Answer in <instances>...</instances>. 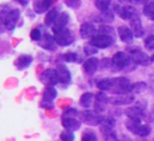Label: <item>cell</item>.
I'll list each match as a JSON object with an SVG mask.
<instances>
[{
  "label": "cell",
  "mask_w": 154,
  "mask_h": 141,
  "mask_svg": "<svg viewBox=\"0 0 154 141\" xmlns=\"http://www.w3.org/2000/svg\"><path fill=\"white\" fill-rule=\"evenodd\" d=\"M114 124H115V121L111 117L105 118L103 123L100 124V132L105 141H116L117 135L113 128Z\"/></svg>",
  "instance_id": "cell-1"
},
{
  "label": "cell",
  "mask_w": 154,
  "mask_h": 141,
  "mask_svg": "<svg viewBox=\"0 0 154 141\" xmlns=\"http://www.w3.org/2000/svg\"><path fill=\"white\" fill-rule=\"evenodd\" d=\"M79 118L84 123L88 124L90 126H96L103 123L105 118L100 115L97 111H90L87 110L82 113H79Z\"/></svg>",
  "instance_id": "cell-2"
},
{
  "label": "cell",
  "mask_w": 154,
  "mask_h": 141,
  "mask_svg": "<svg viewBox=\"0 0 154 141\" xmlns=\"http://www.w3.org/2000/svg\"><path fill=\"white\" fill-rule=\"evenodd\" d=\"M131 82L126 77L113 78V86L111 92L116 95H127L131 92Z\"/></svg>",
  "instance_id": "cell-3"
},
{
  "label": "cell",
  "mask_w": 154,
  "mask_h": 141,
  "mask_svg": "<svg viewBox=\"0 0 154 141\" xmlns=\"http://www.w3.org/2000/svg\"><path fill=\"white\" fill-rule=\"evenodd\" d=\"M54 39L60 46H68L74 41V35L68 28H61L54 32Z\"/></svg>",
  "instance_id": "cell-4"
},
{
  "label": "cell",
  "mask_w": 154,
  "mask_h": 141,
  "mask_svg": "<svg viewBox=\"0 0 154 141\" xmlns=\"http://www.w3.org/2000/svg\"><path fill=\"white\" fill-rule=\"evenodd\" d=\"M20 17V11L17 9L11 10L10 12H8L5 15L2 16V21L3 24L5 26L7 30L9 31H13L16 26L18 19Z\"/></svg>",
  "instance_id": "cell-5"
},
{
  "label": "cell",
  "mask_w": 154,
  "mask_h": 141,
  "mask_svg": "<svg viewBox=\"0 0 154 141\" xmlns=\"http://www.w3.org/2000/svg\"><path fill=\"white\" fill-rule=\"evenodd\" d=\"M114 42V38L111 36H106V35H96L93 38H91L90 44L95 46L96 49H106L109 47L110 45H112V43Z\"/></svg>",
  "instance_id": "cell-6"
},
{
  "label": "cell",
  "mask_w": 154,
  "mask_h": 141,
  "mask_svg": "<svg viewBox=\"0 0 154 141\" xmlns=\"http://www.w3.org/2000/svg\"><path fill=\"white\" fill-rule=\"evenodd\" d=\"M131 57L128 56L126 53L124 52H118V53L114 54V56L112 57L111 61H112V66L115 68V70H124L127 65L130 62Z\"/></svg>",
  "instance_id": "cell-7"
},
{
  "label": "cell",
  "mask_w": 154,
  "mask_h": 141,
  "mask_svg": "<svg viewBox=\"0 0 154 141\" xmlns=\"http://www.w3.org/2000/svg\"><path fill=\"white\" fill-rule=\"evenodd\" d=\"M40 81L43 84H45L47 86H54L55 84H57L59 82L58 79V75L56 70L53 68H48L41 74L40 76Z\"/></svg>",
  "instance_id": "cell-8"
},
{
  "label": "cell",
  "mask_w": 154,
  "mask_h": 141,
  "mask_svg": "<svg viewBox=\"0 0 154 141\" xmlns=\"http://www.w3.org/2000/svg\"><path fill=\"white\" fill-rule=\"evenodd\" d=\"M131 59L133 60V62L136 64H141V65H147L149 62H151V60L149 59V57L147 56V54L143 53L141 50H139L138 47L132 50L131 51Z\"/></svg>",
  "instance_id": "cell-9"
},
{
  "label": "cell",
  "mask_w": 154,
  "mask_h": 141,
  "mask_svg": "<svg viewBox=\"0 0 154 141\" xmlns=\"http://www.w3.org/2000/svg\"><path fill=\"white\" fill-rule=\"evenodd\" d=\"M130 26H131V30H132L133 34L135 37H143V28L141 26V21L139 16L136 13L131 17L130 19Z\"/></svg>",
  "instance_id": "cell-10"
},
{
  "label": "cell",
  "mask_w": 154,
  "mask_h": 141,
  "mask_svg": "<svg viewBox=\"0 0 154 141\" xmlns=\"http://www.w3.org/2000/svg\"><path fill=\"white\" fill-rule=\"evenodd\" d=\"M96 33H98V32H97L95 26L90 23V22H86V23H82V26H80L79 34L82 38H84V39L93 38L94 36H96Z\"/></svg>",
  "instance_id": "cell-11"
},
{
  "label": "cell",
  "mask_w": 154,
  "mask_h": 141,
  "mask_svg": "<svg viewBox=\"0 0 154 141\" xmlns=\"http://www.w3.org/2000/svg\"><path fill=\"white\" fill-rule=\"evenodd\" d=\"M61 123L66 130H71V132L79 130L80 126H82V121H79L74 117H62Z\"/></svg>",
  "instance_id": "cell-12"
},
{
  "label": "cell",
  "mask_w": 154,
  "mask_h": 141,
  "mask_svg": "<svg viewBox=\"0 0 154 141\" xmlns=\"http://www.w3.org/2000/svg\"><path fill=\"white\" fill-rule=\"evenodd\" d=\"M126 115L128 116L129 119H136L140 120L143 118H145V109L138 106V105H135V106H130L125 111Z\"/></svg>",
  "instance_id": "cell-13"
},
{
  "label": "cell",
  "mask_w": 154,
  "mask_h": 141,
  "mask_svg": "<svg viewBox=\"0 0 154 141\" xmlns=\"http://www.w3.org/2000/svg\"><path fill=\"white\" fill-rule=\"evenodd\" d=\"M118 36H119L120 40L125 43H132L133 38H134V34H133L132 30L126 26H122L118 28L117 30Z\"/></svg>",
  "instance_id": "cell-14"
},
{
  "label": "cell",
  "mask_w": 154,
  "mask_h": 141,
  "mask_svg": "<svg viewBox=\"0 0 154 141\" xmlns=\"http://www.w3.org/2000/svg\"><path fill=\"white\" fill-rule=\"evenodd\" d=\"M56 72H57L58 79H59L60 83H69L71 81V73L66 65L58 64L57 68H56Z\"/></svg>",
  "instance_id": "cell-15"
},
{
  "label": "cell",
  "mask_w": 154,
  "mask_h": 141,
  "mask_svg": "<svg viewBox=\"0 0 154 141\" xmlns=\"http://www.w3.org/2000/svg\"><path fill=\"white\" fill-rule=\"evenodd\" d=\"M107 103H109V97L105 94V93H98L95 97V103L94 107L95 111L97 112H103L106 109Z\"/></svg>",
  "instance_id": "cell-16"
},
{
  "label": "cell",
  "mask_w": 154,
  "mask_h": 141,
  "mask_svg": "<svg viewBox=\"0 0 154 141\" xmlns=\"http://www.w3.org/2000/svg\"><path fill=\"white\" fill-rule=\"evenodd\" d=\"M98 59L95 57H91L89 58L88 60H86L84 63V70L85 73L88 74V75H92V74H94L95 72H96L97 68H98Z\"/></svg>",
  "instance_id": "cell-17"
},
{
  "label": "cell",
  "mask_w": 154,
  "mask_h": 141,
  "mask_svg": "<svg viewBox=\"0 0 154 141\" xmlns=\"http://www.w3.org/2000/svg\"><path fill=\"white\" fill-rule=\"evenodd\" d=\"M134 101L133 96H127V95H118L117 97H111L109 98V102L113 105H127Z\"/></svg>",
  "instance_id": "cell-18"
},
{
  "label": "cell",
  "mask_w": 154,
  "mask_h": 141,
  "mask_svg": "<svg viewBox=\"0 0 154 141\" xmlns=\"http://www.w3.org/2000/svg\"><path fill=\"white\" fill-rule=\"evenodd\" d=\"M69 20H70V16H69V14H66V13L59 14V15L57 16V18H56L54 24L52 26L53 32L58 31V30H61V28H64L66 26V23L69 22Z\"/></svg>",
  "instance_id": "cell-19"
},
{
  "label": "cell",
  "mask_w": 154,
  "mask_h": 141,
  "mask_svg": "<svg viewBox=\"0 0 154 141\" xmlns=\"http://www.w3.org/2000/svg\"><path fill=\"white\" fill-rule=\"evenodd\" d=\"M115 11L119 15V17L125 20H130L131 17L136 13V11L132 7H120V5H116Z\"/></svg>",
  "instance_id": "cell-20"
},
{
  "label": "cell",
  "mask_w": 154,
  "mask_h": 141,
  "mask_svg": "<svg viewBox=\"0 0 154 141\" xmlns=\"http://www.w3.org/2000/svg\"><path fill=\"white\" fill-rule=\"evenodd\" d=\"M55 39H54V36H51L49 34H45L42 36V39L39 42L40 46H42L43 49L48 50V51H55L56 46H55Z\"/></svg>",
  "instance_id": "cell-21"
},
{
  "label": "cell",
  "mask_w": 154,
  "mask_h": 141,
  "mask_svg": "<svg viewBox=\"0 0 154 141\" xmlns=\"http://www.w3.org/2000/svg\"><path fill=\"white\" fill-rule=\"evenodd\" d=\"M54 1L55 0H37L36 2L34 3V10L38 14L45 13V11H48L51 8Z\"/></svg>",
  "instance_id": "cell-22"
},
{
  "label": "cell",
  "mask_w": 154,
  "mask_h": 141,
  "mask_svg": "<svg viewBox=\"0 0 154 141\" xmlns=\"http://www.w3.org/2000/svg\"><path fill=\"white\" fill-rule=\"evenodd\" d=\"M143 125L140 120L136 119H128L126 121V128L128 130H130L131 133H133L134 135H139V130Z\"/></svg>",
  "instance_id": "cell-23"
},
{
  "label": "cell",
  "mask_w": 154,
  "mask_h": 141,
  "mask_svg": "<svg viewBox=\"0 0 154 141\" xmlns=\"http://www.w3.org/2000/svg\"><path fill=\"white\" fill-rule=\"evenodd\" d=\"M57 96V91L54 88V86H45L42 93L43 102H52Z\"/></svg>",
  "instance_id": "cell-24"
},
{
  "label": "cell",
  "mask_w": 154,
  "mask_h": 141,
  "mask_svg": "<svg viewBox=\"0 0 154 141\" xmlns=\"http://www.w3.org/2000/svg\"><path fill=\"white\" fill-rule=\"evenodd\" d=\"M32 61H33L32 56L21 55L17 58V60L15 61V64H16V66H17V68H19V70H23V68H28Z\"/></svg>",
  "instance_id": "cell-25"
},
{
  "label": "cell",
  "mask_w": 154,
  "mask_h": 141,
  "mask_svg": "<svg viewBox=\"0 0 154 141\" xmlns=\"http://www.w3.org/2000/svg\"><path fill=\"white\" fill-rule=\"evenodd\" d=\"M113 86V78H105L97 82V88L100 91H111Z\"/></svg>",
  "instance_id": "cell-26"
},
{
  "label": "cell",
  "mask_w": 154,
  "mask_h": 141,
  "mask_svg": "<svg viewBox=\"0 0 154 141\" xmlns=\"http://www.w3.org/2000/svg\"><path fill=\"white\" fill-rule=\"evenodd\" d=\"M93 101H94V95L92 93H85L82 97H80L79 103L82 106L84 107H90L92 105Z\"/></svg>",
  "instance_id": "cell-27"
},
{
  "label": "cell",
  "mask_w": 154,
  "mask_h": 141,
  "mask_svg": "<svg viewBox=\"0 0 154 141\" xmlns=\"http://www.w3.org/2000/svg\"><path fill=\"white\" fill-rule=\"evenodd\" d=\"M143 13L146 17L154 20V1H151V2H149L143 7Z\"/></svg>",
  "instance_id": "cell-28"
},
{
  "label": "cell",
  "mask_w": 154,
  "mask_h": 141,
  "mask_svg": "<svg viewBox=\"0 0 154 141\" xmlns=\"http://www.w3.org/2000/svg\"><path fill=\"white\" fill-rule=\"evenodd\" d=\"M57 12H56V10H51V11L48 12L47 16H45V26H51L54 24V22H55L56 18H57Z\"/></svg>",
  "instance_id": "cell-29"
},
{
  "label": "cell",
  "mask_w": 154,
  "mask_h": 141,
  "mask_svg": "<svg viewBox=\"0 0 154 141\" xmlns=\"http://www.w3.org/2000/svg\"><path fill=\"white\" fill-rule=\"evenodd\" d=\"M99 20L103 23H109V22H112L114 20V15L111 11H105L101 12V14L99 15Z\"/></svg>",
  "instance_id": "cell-30"
},
{
  "label": "cell",
  "mask_w": 154,
  "mask_h": 141,
  "mask_svg": "<svg viewBox=\"0 0 154 141\" xmlns=\"http://www.w3.org/2000/svg\"><path fill=\"white\" fill-rule=\"evenodd\" d=\"M82 141H97V136L94 130H86L82 136Z\"/></svg>",
  "instance_id": "cell-31"
},
{
  "label": "cell",
  "mask_w": 154,
  "mask_h": 141,
  "mask_svg": "<svg viewBox=\"0 0 154 141\" xmlns=\"http://www.w3.org/2000/svg\"><path fill=\"white\" fill-rule=\"evenodd\" d=\"M110 4H111V0H95V5L101 12L108 11Z\"/></svg>",
  "instance_id": "cell-32"
},
{
  "label": "cell",
  "mask_w": 154,
  "mask_h": 141,
  "mask_svg": "<svg viewBox=\"0 0 154 141\" xmlns=\"http://www.w3.org/2000/svg\"><path fill=\"white\" fill-rule=\"evenodd\" d=\"M98 34L106 35V36H114V28L110 26H101L98 28Z\"/></svg>",
  "instance_id": "cell-33"
},
{
  "label": "cell",
  "mask_w": 154,
  "mask_h": 141,
  "mask_svg": "<svg viewBox=\"0 0 154 141\" xmlns=\"http://www.w3.org/2000/svg\"><path fill=\"white\" fill-rule=\"evenodd\" d=\"M146 88H147V83L143 81H139L131 86V92L140 93V92H143V90H146Z\"/></svg>",
  "instance_id": "cell-34"
},
{
  "label": "cell",
  "mask_w": 154,
  "mask_h": 141,
  "mask_svg": "<svg viewBox=\"0 0 154 141\" xmlns=\"http://www.w3.org/2000/svg\"><path fill=\"white\" fill-rule=\"evenodd\" d=\"M60 139H61L62 141H74L75 136L71 130H66L60 134Z\"/></svg>",
  "instance_id": "cell-35"
},
{
  "label": "cell",
  "mask_w": 154,
  "mask_h": 141,
  "mask_svg": "<svg viewBox=\"0 0 154 141\" xmlns=\"http://www.w3.org/2000/svg\"><path fill=\"white\" fill-rule=\"evenodd\" d=\"M66 7H69L70 9L77 10L82 7V1L80 0H64Z\"/></svg>",
  "instance_id": "cell-36"
},
{
  "label": "cell",
  "mask_w": 154,
  "mask_h": 141,
  "mask_svg": "<svg viewBox=\"0 0 154 141\" xmlns=\"http://www.w3.org/2000/svg\"><path fill=\"white\" fill-rule=\"evenodd\" d=\"M63 60L66 62H76L78 60V55L76 53H68L64 54L63 56Z\"/></svg>",
  "instance_id": "cell-37"
},
{
  "label": "cell",
  "mask_w": 154,
  "mask_h": 141,
  "mask_svg": "<svg viewBox=\"0 0 154 141\" xmlns=\"http://www.w3.org/2000/svg\"><path fill=\"white\" fill-rule=\"evenodd\" d=\"M84 51H85V54H86L87 56H93L94 54L97 53V49L95 46H93V45H91L90 43L87 44V45H85Z\"/></svg>",
  "instance_id": "cell-38"
},
{
  "label": "cell",
  "mask_w": 154,
  "mask_h": 141,
  "mask_svg": "<svg viewBox=\"0 0 154 141\" xmlns=\"http://www.w3.org/2000/svg\"><path fill=\"white\" fill-rule=\"evenodd\" d=\"M150 133H151V128H150V125H148V124H143V125H141V128H140V130H139L138 136L147 137Z\"/></svg>",
  "instance_id": "cell-39"
},
{
  "label": "cell",
  "mask_w": 154,
  "mask_h": 141,
  "mask_svg": "<svg viewBox=\"0 0 154 141\" xmlns=\"http://www.w3.org/2000/svg\"><path fill=\"white\" fill-rule=\"evenodd\" d=\"M30 37H31V39H32V40H34V41L41 40L40 31H39L38 28H34V30H32V32H31V34H30Z\"/></svg>",
  "instance_id": "cell-40"
},
{
  "label": "cell",
  "mask_w": 154,
  "mask_h": 141,
  "mask_svg": "<svg viewBox=\"0 0 154 141\" xmlns=\"http://www.w3.org/2000/svg\"><path fill=\"white\" fill-rule=\"evenodd\" d=\"M77 113H78V112H77L75 109H73V107H69L68 110H66V111L63 112L62 116H63V117H72V116H76Z\"/></svg>",
  "instance_id": "cell-41"
},
{
  "label": "cell",
  "mask_w": 154,
  "mask_h": 141,
  "mask_svg": "<svg viewBox=\"0 0 154 141\" xmlns=\"http://www.w3.org/2000/svg\"><path fill=\"white\" fill-rule=\"evenodd\" d=\"M145 45L148 49H154V36L148 37L145 40Z\"/></svg>",
  "instance_id": "cell-42"
},
{
  "label": "cell",
  "mask_w": 154,
  "mask_h": 141,
  "mask_svg": "<svg viewBox=\"0 0 154 141\" xmlns=\"http://www.w3.org/2000/svg\"><path fill=\"white\" fill-rule=\"evenodd\" d=\"M116 141H133V140L129 136H127V135L122 134V135H117Z\"/></svg>",
  "instance_id": "cell-43"
},
{
  "label": "cell",
  "mask_w": 154,
  "mask_h": 141,
  "mask_svg": "<svg viewBox=\"0 0 154 141\" xmlns=\"http://www.w3.org/2000/svg\"><path fill=\"white\" fill-rule=\"evenodd\" d=\"M15 1H17L19 4H21V5H26L29 3V0H15Z\"/></svg>",
  "instance_id": "cell-44"
},
{
  "label": "cell",
  "mask_w": 154,
  "mask_h": 141,
  "mask_svg": "<svg viewBox=\"0 0 154 141\" xmlns=\"http://www.w3.org/2000/svg\"><path fill=\"white\" fill-rule=\"evenodd\" d=\"M136 2H143V1H146V0H134Z\"/></svg>",
  "instance_id": "cell-45"
},
{
  "label": "cell",
  "mask_w": 154,
  "mask_h": 141,
  "mask_svg": "<svg viewBox=\"0 0 154 141\" xmlns=\"http://www.w3.org/2000/svg\"><path fill=\"white\" fill-rule=\"evenodd\" d=\"M150 60H151V62H154V55L152 56L151 58H150Z\"/></svg>",
  "instance_id": "cell-46"
},
{
  "label": "cell",
  "mask_w": 154,
  "mask_h": 141,
  "mask_svg": "<svg viewBox=\"0 0 154 141\" xmlns=\"http://www.w3.org/2000/svg\"><path fill=\"white\" fill-rule=\"evenodd\" d=\"M152 112H153V113H154V104L152 105Z\"/></svg>",
  "instance_id": "cell-47"
}]
</instances>
